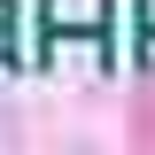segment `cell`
<instances>
[{
    "mask_svg": "<svg viewBox=\"0 0 155 155\" xmlns=\"http://www.w3.org/2000/svg\"><path fill=\"white\" fill-rule=\"evenodd\" d=\"M0 47H8V8H0Z\"/></svg>",
    "mask_w": 155,
    "mask_h": 155,
    "instance_id": "6da1fadb",
    "label": "cell"
}]
</instances>
